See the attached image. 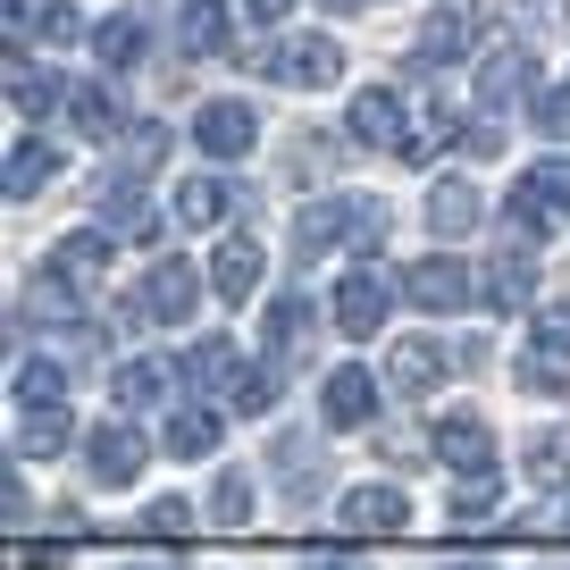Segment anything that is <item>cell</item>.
<instances>
[{
    "mask_svg": "<svg viewBox=\"0 0 570 570\" xmlns=\"http://www.w3.org/2000/svg\"><path fill=\"white\" fill-rule=\"evenodd\" d=\"M394 210L377 194H320L303 218H294V261H320V252H353V261H377Z\"/></svg>",
    "mask_w": 570,
    "mask_h": 570,
    "instance_id": "6da1fadb",
    "label": "cell"
},
{
    "mask_svg": "<svg viewBox=\"0 0 570 570\" xmlns=\"http://www.w3.org/2000/svg\"><path fill=\"white\" fill-rule=\"evenodd\" d=\"M261 85H277V92H327L344 76V42L327 35V26H285V35H268L261 42Z\"/></svg>",
    "mask_w": 570,
    "mask_h": 570,
    "instance_id": "7a4b0ae2",
    "label": "cell"
},
{
    "mask_svg": "<svg viewBox=\"0 0 570 570\" xmlns=\"http://www.w3.org/2000/svg\"><path fill=\"white\" fill-rule=\"evenodd\" d=\"M202 294H210V268H194L185 252H160V261L142 268L135 303H126V327H185Z\"/></svg>",
    "mask_w": 570,
    "mask_h": 570,
    "instance_id": "3957f363",
    "label": "cell"
},
{
    "mask_svg": "<svg viewBox=\"0 0 570 570\" xmlns=\"http://www.w3.org/2000/svg\"><path fill=\"white\" fill-rule=\"evenodd\" d=\"M503 218L520 227V244H546L553 227H570V151H546L520 168V185L503 194Z\"/></svg>",
    "mask_w": 570,
    "mask_h": 570,
    "instance_id": "277c9868",
    "label": "cell"
},
{
    "mask_svg": "<svg viewBox=\"0 0 570 570\" xmlns=\"http://www.w3.org/2000/svg\"><path fill=\"white\" fill-rule=\"evenodd\" d=\"M420 92H394V85H361L344 101V135L361 151H386V160H411V142H420Z\"/></svg>",
    "mask_w": 570,
    "mask_h": 570,
    "instance_id": "5b68a950",
    "label": "cell"
},
{
    "mask_svg": "<svg viewBox=\"0 0 570 570\" xmlns=\"http://www.w3.org/2000/svg\"><path fill=\"white\" fill-rule=\"evenodd\" d=\"M394 285H403V277H386L377 261H353L336 285H327V320H336L353 344H361V336H377V327L394 320Z\"/></svg>",
    "mask_w": 570,
    "mask_h": 570,
    "instance_id": "8992f818",
    "label": "cell"
},
{
    "mask_svg": "<svg viewBox=\"0 0 570 570\" xmlns=\"http://www.w3.org/2000/svg\"><path fill=\"white\" fill-rule=\"evenodd\" d=\"M403 303L428 320H453L462 303H479V268L462 252H420V261H403Z\"/></svg>",
    "mask_w": 570,
    "mask_h": 570,
    "instance_id": "52a82bcc",
    "label": "cell"
},
{
    "mask_svg": "<svg viewBox=\"0 0 570 570\" xmlns=\"http://www.w3.org/2000/svg\"><path fill=\"white\" fill-rule=\"evenodd\" d=\"M194 151L202 160H252L261 151V101H244V92H210V101L194 109Z\"/></svg>",
    "mask_w": 570,
    "mask_h": 570,
    "instance_id": "ba28073f",
    "label": "cell"
},
{
    "mask_svg": "<svg viewBox=\"0 0 570 570\" xmlns=\"http://www.w3.org/2000/svg\"><path fill=\"white\" fill-rule=\"evenodd\" d=\"M151 453H160V436H142L135 411H118V420L85 428V470H92V487H135Z\"/></svg>",
    "mask_w": 570,
    "mask_h": 570,
    "instance_id": "9c48e42d",
    "label": "cell"
},
{
    "mask_svg": "<svg viewBox=\"0 0 570 570\" xmlns=\"http://www.w3.org/2000/svg\"><path fill=\"white\" fill-rule=\"evenodd\" d=\"M109 261H118V235H109V227H68V235L51 244V261H42V277H51V285H59V303L76 311L92 285L109 277Z\"/></svg>",
    "mask_w": 570,
    "mask_h": 570,
    "instance_id": "30bf717a",
    "label": "cell"
},
{
    "mask_svg": "<svg viewBox=\"0 0 570 570\" xmlns=\"http://www.w3.org/2000/svg\"><path fill=\"white\" fill-rule=\"evenodd\" d=\"M537 294H546V277H537V244H495L479 261V303L495 311V320H520V311H537Z\"/></svg>",
    "mask_w": 570,
    "mask_h": 570,
    "instance_id": "8fae6325",
    "label": "cell"
},
{
    "mask_svg": "<svg viewBox=\"0 0 570 570\" xmlns=\"http://www.w3.org/2000/svg\"><path fill=\"white\" fill-rule=\"evenodd\" d=\"M487 51V18L470 0H445V9H428L420 35H411V68H462V59Z\"/></svg>",
    "mask_w": 570,
    "mask_h": 570,
    "instance_id": "7c38bea8",
    "label": "cell"
},
{
    "mask_svg": "<svg viewBox=\"0 0 570 570\" xmlns=\"http://www.w3.org/2000/svg\"><path fill=\"white\" fill-rule=\"evenodd\" d=\"M512 386L537 394V403H562L570 394V327L562 320H546V311L529 320V344L512 353Z\"/></svg>",
    "mask_w": 570,
    "mask_h": 570,
    "instance_id": "4fadbf2b",
    "label": "cell"
},
{
    "mask_svg": "<svg viewBox=\"0 0 570 570\" xmlns=\"http://www.w3.org/2000/svg\"><path fill=\"white\" fill-rule=\"evenodd\" d=\"M210 303H227V311H244V303H261V277H268V244L252 227H227L218 235V252L210 261Z\"/></svg>",
    "mask_w": 570,
    "mask_h": 570,
    "instance_id": "5bb4252c",
    "label": "cell"
},
{
    "mask_svg": "<svg viewBox=\"0 0 570 570\" xmlns=\"http://www.w3.org/2000/svg\"><path fill=\"white\" fill-rule=\"evenodd\" d=\"M470 85H479V109H520V101H537V92H546V85H537V51H529L520 35H512V42H487Z\"/></svg>",
    "mask_w": 570,
    "mask_h": 570,
    "instance_id": "9a60e30c",
    "label": "cell"
},
{
    "mask_svg": "<svg viewBox=\"0 0 570 570\" xmlns=\"http://www.w3.org/2000/svg\"><path fill=\"white\" fill-rule=\"evenodd\" d=\"M377 403H386V386H377V370H361V361H336L320 386V428L327 436H353V428L377 420Z\"/></svg>",
    "mask_w": 570,
    "mask_h": 570,
    "instance_id": "2e32d148",
    "label": "cell"
},
{
    "mask_svg": "<svg viewBox=\"0 0 570 570\" xmlns=\"http://www.w3.org/2000/svg\"><path fill=\"white\" fill-rule=\"evenodd\" d=\"M336 529L344 537H403L411 529V495H403V487H386V479L344 487V495H336Z\"/></svg>",
    "mask_w": 570,
    "mask_h": 570,
    "instance_id": "e0dca14e",
    "label": "cell"
},
{
    "mask_svg": "<svg viewBox=\"0 0 570 570\" xmlns=\"http://www.w3.org/2000/svg\"><path fill=\"white\" fill-rule=\"evenodd\" d=\"M428 453H436L453 479H470V470H495V428H487L479 411H445V420L428 428Z\"/></svg>",
    "mask_w": 570,
    "mask_h": 570,
    "instance_id": "ac0fdd59",
    "label": "cell"
},
{
    "mask_svg": "<svg viewBox=\"0 0 570 570\" xmlns=\"http://www.w3.org/2000/svg\"><path fill=\"white\" fill-rule=\"evenodd\" d=\"M311 336H320V303L311 294H268L261 303V353L268 361H303Z\"/></svg>",
    "mask_w": 570,
    "mask_h": 570,
    "instance_id": "d6986e66",
    "label": "cell"
},
{
    "mask_svg": "<svg viewBox=\"0 0 570 570\" xmlns=\"http://www.w3.org/2000/svg\"><path fill=\"white\" fill-rule=\"evenodd\" d=\"M453 370H462V361H453V344L403 336V344H394V361H386V386H394V394H436Z\"/></svg>",
    "mask_w": 570,
    "mask_h": 570,
    "instance_id": "ffe728a7",
    "label": "cell"
},
{
    "mask_svg": "<svg viewBox=\"0 0 570 570\" xmlns=\"http://www.w3.org/2000/svg\"><path fill=\"white\" fill-rule=\"evenodd\" d=\"M92 59H101V76H135L142 59H151V26L135 18V9H109V18H92Z\"/></svg>",
    "mask_w": 570,
    "mask_h": 570,
    "instance_id": "44dd1931",
    "label": "cell"
},
{
    "mask_svg": "<svg viewBox=\"0 0 570 570\" xmlns=\"http://www.w3.org/2000/svg\"><path fill=\"white\" fill-rule=\"evenodd\" d=\"M168 386H177V353H126L109 370V403L118 411H151Z\"/></svg>",
    "mask_w": 570,
    "mask_h": 570,
    "instance_id": "7402d4cb",
    "label": "cell"
},
{
    "mask_svg": "<svg viewBox=\"0 0 570 570\" xmlns=\"http://www.w3.org/2000/svg\"><path fill=\"white\" fill-rule=\"evenodd\" d=\"M218 436H227V420H218L210 403H177L168 428H160V453H168V462H210Z\"/></svg>",
    "mask_w": 570,
    "mask_h": 570,
    "instance_id": "603a6c76",
    "label": "cell"
},
{
    "mask_svg": "<svg viewBox=\"0 0 570 570\" xmlns=\"http://www.w3.org/2000/svg\"><path fill=\"white\" fill-rule=\"evenodd\" d=\"M68 76H42V68H26V51H18V42H9V109H18V118H51V109H59V118H68Z\"/></svg>",
    "mask_w": 570,
    "mask_h": 570,
    "instance_id": "cb8c5ba5",
    "label": "cell"
},
{
    "mask_svg": "<svg viewBox=\"0 0 570 570\" xmlns=\"http://www.w3.org/2000/svg\"><path fill=\"white\" fill-rule=\"evenodd\" d=\"M479 218H487V194L470 177H436V185H428V227L445 235V244H462Z\"/></svg>",
    "mask_w": 570,
    "mask_h": 570,
    "instance_id": "d4e9b609",
    "label": "cell"
},
{
    "mask_svg": "<svg viewBox=\"0 0 570 570\" xmlns=\"http://www.w3.org/2000/svg\"><path fill=\"white\" fill-rule=\"evenodd\" d=\"M76 35H92V26L76 18V0H26V18L9 26V42H18V51H26V42H42V51H68Z\"/></svg>",
    "mask_w": 570,
    "mask_h": 570,
    "instance_id": "484cf974",
    "label": "cell"
},
{
    "mask_svg": "<svg viewBox=\"0 0 570 570\" xmlns=\"http://www.w3.org/2000/svg\"><path fill=\"white\" fill-rule=\"evenodd\" d=\"M76 445V411L51 403V411H18V436H9V462H42V453H68Z\"/></svg>",
    "mask_w": 570,
    "mask_h": 570,
    "instance_id": "4316f807",
    "label": "cell"
},
{
    "mask_svg": "<svg viewBox=\"0 0 570 570\" xmlns=\"http://www.w3.org/2000/svg\"><path fill=\"white\" fill-rule=\"evenodd\" d=\"M68 126H76V135H92V142H101V135H126V92L109 85V76L76 85V92H68Z\"/></svg>",
    "mask_w": 570,
    "mask_h": 570,
    "instance_id": "83f0119b",
    "label": "cell"
},
{
    "mask_svg": "<svg viewBox=\"0 0 570 570\" xmlns=\"http://www.w3.org/2000/svg\"><path fill=\"white\" fill-rule=\"evenodd\" d=\"M235 370H244L235 336H194V344L177 353V386H185V394H202V386H227Z\"/></svg>",
    "mask_w": 570,
    "mask_h": 570,
    "instance_id": "f1b7e54d",
    "label": "cell"
},
{
    "mask_svg": "<svg viewBox=\"0 0 570 570\" xmlns=\"http://www.w3.org/2000/svg\"><path fill=\"white\" fill-rule=\"evenodd\" d=\"M160 151H168V126H160V118H135V126L118 135V168H109L101 185H142L151 168H160Z\"/></svg>",
    "mask_w": 570,
    "mask_h": 570,
    "instance_id": "f546056e",
    "label": "cell"
},
{
    "mask_svg": "<svg viewBox=\"0 0 570 570\" xmlns=\"http://www.w3.org/2000/svg\"><path fill=\"white\" fill-rule=\"evenodd\" d=\"M101 227L118 235V244H142V252L168 235V227H160V210H151V202H135L126 185H101Z\"/></svg>",
    "mask_w": 570,
    "mask_h": 570,
    "instance_id": "4dcf8cb0",
    "label": "cell"
},
{
    "mask_svg": "<svg viewBox=\"0 0 570 570\" xmlns=\"http://www.w3.org/2000/svg\"><path fill=\"white\" fill-rule=\"evenodd\" d=\"M495 512H503V479H495V470L453 479V495H445V520H453V529H487Z\"/></svg>",
    "mask_w": 570,
    "mask_h": 570,
    "instance_id": "1f68e13d",
    "label": "cell"
},
{
    "mask_svg": "<svg viewBox=\"0 0 570 570\" xmlns=\"http://www.w3.org/2000/svg\"><path fill=\"white\" fill-rule=\"evenodd\" d=\"M51 177H59V151H51L42 135H18V142H9V202H35Z\"/></svg>",
    "mask_w": 570,
    "mask_h": 570,
    "instance_id": "d6a6232c",
    "label": "cell"
},
{
    "mask_svg": "<svg viewBox=\"0 0 570 570\" xmlns=\"http://www.w3.org/2000/svg\"><path fill=\"white\" fill-rule=\"evenodd\" d=\"M261 520V479L252 470H218L210 487V529H252Z\"/></svg>",
    "mask_w": 570,
    "mask_h": 570,
    "instance_id": "836d02e7",
    "label": "cell"
},
{
    "mask_svg": "<svg viewBox=\"0 0 570 570\" xmlns=\"http://www.w3.org/2000/svg\"><path fill=\"white\" fill-rule=\"evenodd\" d=\"M9 394H18V411H51L68 403V361H18V377H9Z\"/></svg>",
    "mask_w": 570,
    "mask_h": 570,
    "instance_id": "e575fe53",
    "label": "cell"
},
{
    "mask_svg": "<svg viewBox=\"0 0 570 570\" xmlns=\"http://www.w3.org/2000/svg\"><path fill=\"white\" fill-rule=\"evenodd\" d=\"M285 403V361H244V370H235V411H244V420H261V411H277Z\"/></svg>",
    "mask_w": 570,
    "mask_h": 570,
    "instance_id": "d590c367",
    "label": "cell"
},
{
    "mask_svg": "<svg viewBox=\"0 0 570 570\" xmlns=\"http://www.w3.org/2000/svg\"><path fill=\"white\" fill-rule=\"evenodd\" d=\"M520 470H529V487H570V428H537L520 445Z\"/></svg>",
    "mask_w": 570,
    "mask_h": 570,
    "instance_id": "8d00e7d4",
    "label": "cell"
},
{
    "mask_svg": "<svg viewBox=\"0 0 570 570\" xmlns=\"http://www.w3.org/2000/svg\"><path fill=\"white\" fill-rule=\"evenodd\" d=\"M168 218H177V227H218V218H227V185L218 177H185L177 194H168Z\"/></svg>",
    "mask_w": 570,
    "mask_h": 570,
    "instance_id": "74e56055",
    "label": "cell"
},
{
    "mask_svg": "<svg viewBox=\"0 0 570 570\" xmlns=\"http://www.w3.org/2000/svg\"><path fill=\"white\" fill-rule=\"evenodd\" d=\"M177 42H185L194 59H218V51H227V9H218V0H185Z\"/></svg>",
    "mask_w": 570,
    "mask_h": 570,
    "instance_id": "f35d334b",
    "label": "cell"
},
{
    "mask_svg": "<svg viewBox=\"0 0 570 570\" xmlns=\"http://www.w3.org/2000/svg\"><path fill=\"white\" fill-rule=\"evenodd\" d=\"M202 520H210V503H194V495H160V503H142V512H135V529H142V537H194Z\"/></svg>",
    "mask_w": 570,
    "mask_h": 570,
    "instance_id": "ab89813d",
    "label": "cell"
},
{
    "mask_svg": "<svg viewBox=\"0 0 570 570\" xmlns=\"http://www.w3.org/2000/svg\"><path fill=\"white\" fill-rule=\"evenodd\" d=\"M529 126H537L546 142H570V76H553V85L529 101Z\"/></svg>",
    "mask_w": 570,
    "mask_h": 570,
    "instance_id": "60d3db41",
    "label": "cell"
},
{
    "mask_svg": "<svg viewBox=\"0 0 570 570\" xmlns=\"http://www.w3.org/2000/svg\"><path fill=\"white\" fill-rule=\"evenodd\" d=\"M453 151H462V160H487V151H503V126H495V109H487V118H470L462 135H453Z\"/></svg>",
    "mask_w": 570,
    "mask_h": 570,
    "instance_id": "b9f144b4",
    "label": "cell"
},
{
    "mask_svg": "<svg viewBox=\"0 0 570 570\" xmlns=\"http://www.w3.org/2000/svg\"><path fill=\"white\" fill-rule=\"evenodd\" d=\"M244 9H252V18H261V26H277L285 9H294V0H244Z\"/></svg>",
    "mask_w": 570,
    "mask_h": 570,
    "instance_id": "7bdbcfd3",
    "label": "cell"
},
{
    "mask_svg": "<svg viewBox=\"0 0 570 570\" xmlns=\"http://www.w3.org/2000/svg\"><path fill=\"white\" fill-rule=\"evenodd\" d=\"M303 570H353V562H344V553H311Z\"/></svg>",
    "mask_w": 570,
    "mask_h": 570,
    "instance_id": "ee69618b",
    "label": "cell"
},
{
    "mask_svg": "<svg viewBox=\"0 0 570 570\" xmlns=\"http://www.w3.org/2000/svg\"><path fill=\"white\" fill-rule=\"evenodd\" d=\"M320 9H336V18H353V9H370V0H320Z\"/></svg>",
    "mask_w": 570,
    "mask_h": 570,
    "instance_id": "f6af8a7d",
    "label": "cell"
},
{
    "mask_svg": "<svg viewBox=\"0 0 570 570\" xmlns=\"http://www.w3.org/2000/svg\"><path fill=\"white\" fill-rule=\"evenodd\" d=\"M445 570H495V562H445Z\"/></svg>",
    "mask_w": 570,
    "mask_h": 570,
    "instance_id": "bcb514c9",
    "label": "cell"
},
{
    "mask_svg": "<svg viewBox=\"0 0 570 570\" xmlns=\"http://www.w3.org/2000/svg\"><path fill=\"white\" fill-rule=\"evenodd\" d=\"M562 495H570V487H562ZM562 529H570V503H562Z\"/></svg>",
    "mask_w": 570,
    "mask_h": 570,
    "instance_id": "7dc6e473",
    "label": "cell"
},
{
    "mask_svg": "<svg viewBox=\"0 0 570 570\" xmlns=\"http://www.w3.org/2000/svg\"><path fill=\"white\" fill-rule=\"evenodd\" d=\"M126 570H151V562H126Z\"/></svg>",
    "mask_w": 570,
    "mask_h": 570,
    "instance_id": "c3c4849f",
    "label": "cell"
}]
</instances>
